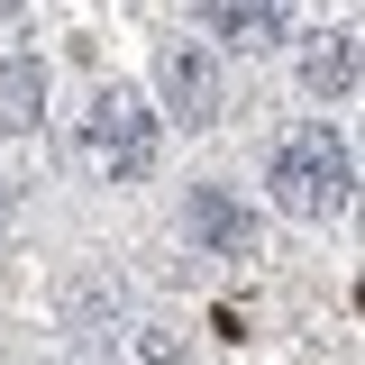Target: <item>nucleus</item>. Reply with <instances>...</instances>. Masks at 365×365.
Segmentation results:
<instances>
[{"label": "nucleus", "mask_w": 365, "mask_h": 365, "mask_svg": "<svg viewBox=\"0 0 365 365\" xmlns=\"http://www.w3.org/2000/svg\"><path fill=\"white\" fill-rule=\"evenodd\" d=\"M274 201L292 210V220H329V210H347V192H356V155H347V137L338 128H292L274 146Z\"/></svg>", "instance_id": "f257e3e1"}, {"label": "nucleus", "mask_w": 365, "mask_h": 365, "mask_svg": "<svg viewBox=\"0 0 365 365\" xmlns=\"http://www.w3.org/2000/svg\"><path fill=\"white\" fill-rule=\"evenodd\" d=\"M182 228H192V237H201L210 256H256V220H247V210H237L228 192H210V182H201V192L182 201Z\"/></svg>", "instance_id": "20e7f679"}, {"label": "nucleus", "mask_w": 365, "mask_h": 365, "mask_svg": "<svg viewBox=\"0 0 365 365\" xmlns=\"http://www.w3.org/2000/svg\"><path fill=\"white\" fill-rule=\"evenodd\" d=\"M165 101H174V119H182V128L220 119V64H210L201 46H165Z\"/></svg>", "instance_id": "7ed1b4c3"}, {"label": "nucleus", "mask_w": 365, "mask_h": 365, "mask_svg": "<svg viewBox=\"0 0 365 365\" xmlns=\"http://www.w3.org/2000/svg\"><path fill=\"white\" fill-rule=\"evenodd\" d=\"M83 165H91L101 182H137L146 165H155V110H146L137 91L110 83V91L83 110Z\"/></svg>", "instance_id": "f03ea898"}, {"label": "nucleus", "mask_w": 365, "mask_h": 365, "mask_svg": "<svg viewBox=\"0 0 365 365\" xmlns=\"http://www.w3.org/2000/svg\"><path fill=\"white\" fill-rule=\"evenodd\" d=\"M210 28H220L228 46H247V55H256V46L283 37V9H274V0H265V9H210Z\"/></svg>", "instance_id": "423d86ee"}, {"label": "nucleus", "mask_w": 365, "mask_h": 365, "mask_svg": "<svg viewBox=\"0 0 365 365\" xmlns=\"http://www.w3.org/2000/svg\"><path fill=\"white\" fill-rule=\"evenodd\" d=\"M119 365H182V347H174V338H155V329H137L128 347H119Z\"/></svg>", "instance_id": "0eeeda50"}, {"label": "nucleus", "mask_w": 365, "mask_h": 365, "mask_svg": "<svg viewBox=\"0 0 365 365\" xmlns=\"http://www.w3.org/2000/svg\"><path fill=\"white\" fill-rule=\"evenodd\" d=\"M311 83L319 91H347V83H356V46H329V55L311 64Z\"/></svg>", "instance_id": "6e6552de"}, {"label": "nucleus", "mask_w": 365, "mask_h": 365, "mask_svg": "<svg viewBox=\"0 0 365 365\" xmlns=\"http://www.w3.org/2000/svg\"><path fill=\"white\" fill-rule=\"evenodd\" d=\"M0 220H9V192H0Z\"/></svg>", "instance_id": "1a4fd4ad"}, {"label": "nucleus", "mask_w": 365, "mask_h": 365, "mask_svg": "<svg viewBox=\"0 0 365 365\" xmlns=\"http://www.w3.org/2000/svg\"><path fill=\"white\" fill-rule=\"evenodd\" d=\"M37 110H46V64L9 55L0 64V128H37Z\"/></svg>", "instance_id": "39448f33"}]
</instances>
